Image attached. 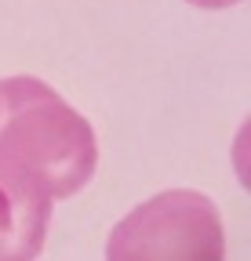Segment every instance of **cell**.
I'll list each match as a JSON object with an SVG mask.
<instances>
[{"label":"cell","mask_w":251,"mask_h":261,"mask_svg":"<svg viewBox=\"0 0 251 261\" xmlns=\"http://www.w3.org/2000/svg\"><path fill=\"white\" fill-rule=\"evenodd\" d=\"M99 167V142L51 84L37 76L0 80V185L51 207L80 192Z\"/></svg>","instance_id":"1"},{"label":"cell","mask_w":251,"mask_h":261,"mask_svg":"<svg viewBox=\"0 0 251 261\" xmlns=\"http://www.w3.org/2000/svg\"><path fill=\"white\" fill-rule=\"evenodd\" d=\"M106 261H226L222 214L197 189L156 192L113 225Z\"/></svg>","instance_id":"2"},{"label":"cell","mask_w":251,"mask_h":261,"mask_svg":"<svg viewBox=\"0 0 251 261\" xmlns=\"http://www.w3.org/2000/svg\"><path fill=\"white\" fill-rule=\"evenodd\" d=\"M51 207L29 203L8 185H0V257H26L33 261L44 250Z\"/></svg>","instance_id":"3"},{"label":"cell","mask_w":251,"mask_h":261,"mask_svg":"<svg viewBox=\"0 0 251 261\" xmlns=\"http://www.w3.org/2000/svg\"><path fill=\"white\" fill-rule=\"evenodd\" d=\"M186 4H193V8H204V11H222V8H233V4H240V0H186Z\"/></svg>","instance_id":"4"},{"label":"cell","mask_w":251,"mask_h":261,"mask_svg":"<svg viewBox=\"0 0 251 261\" xmlns=\"http://www.w3.org/2000/svg\"><path fill=\"white\" fill-rule=\"evenodd\" d=\"M0 261H26V257H0Z\"/></svg>","instance_id":"5"}]
</instances>
